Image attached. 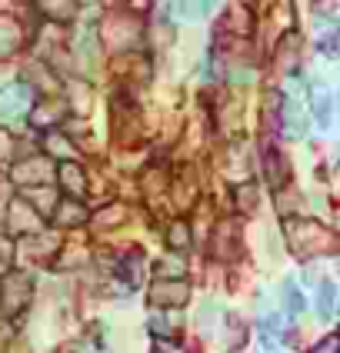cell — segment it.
<instances>
[{
    "label": "cell",
    "instance_id": "obj_1",
    "mask_svg": "<svg viewBox=\"0 0 340 353\" xmlns=\"http://www.w3.org/2000/svg\"><path fill=\"white\" fill-rule=\"evenodd\" d=\"M27 103H30V94H27L23 87H7V90L0 94V117L3 120L20 117V114L27 110Z\"/></svg>",
    "mask_w": 340,
    "mask_h": 353
},
{
    "label": "cell",
    "instance_id": "obj_2",
    "mask_svg": "<svg viewBox=\"0 0 340 353\" xmlns=\"http://www.w3.org/2000/svg\"><path fill=\"white\" fill-rule=\"evenodd\" d=\"M334 310H337V283L323 280L317 287V316L320 320H330Z\"/></svg>",
    "mask_w": 340,
    "mask_h": 353
},
{
    "label": "cell",
    "instance_id": "obj_3",
    "mask_svg": "<svg viewBox=\"0 0 340 353\" xmlns=\"http://www.w3.org/2000/svg\"><path fill=\"white\" fill-rule=\"evenodd\" d=\"M330 94L327 90H314V97H310V107H314V117H317L320 127H330Z\"/></svg>",
    "mask_w": 340,
    "mask_h": 353
},
{
    "label": "cell",
    "instance_id": "obj_4",
    "mask_svg": "<svg viewBox=\"0 0 340 353\" xmlns=\"http://www.w3.org/2000/svg\"><path fill=\"white\" fill-rule=\"evenodd\" d=\"M283 307H287V314L290 316L303 314V294L297 290V283H294V280H287V283H283Z\"/></svg>",
    "mask_w": 340,
    "mask_h": 353
},
{
    "label": "cell",
    "instance_id": "obj_5",
    "mask_svg": "<svg viewBox=\"0 0 340 353\" xmlns=\"http://www.w3.org/2000/svg\"><path fill=\"white\" fill-rule=\"evenodd\" d=\"M310 353H340V334H327L320 336V343Z\"/></svg>",
    "mask_w": 340,
    "mask_h": 353
},
{
    "label": "cell",
    "instance_id": "obj_6",
    "mask_svg": "<svg viewBox=\"0 0 340 353\" xmlns=\"http://www.w3.org/2000/svg\"><path fill=\"white\" fill-rule=\"evenodd\" d=\"M260 353H280V340L270 334H263L260 336Z\"/></svg>",
    "mask_w": 340,
    "mask_h": 353
}]
</instances>
